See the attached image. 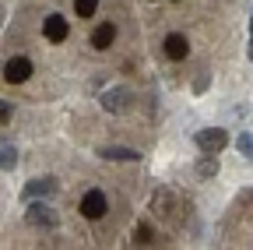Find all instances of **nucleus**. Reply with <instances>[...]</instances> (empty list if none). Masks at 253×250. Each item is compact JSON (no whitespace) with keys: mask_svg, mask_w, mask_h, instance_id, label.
<instances>
[{"mask_svg":"<svg viewBox=\"0 0 253 250\" xmlns=\"http://www.w3.org/2000/svg\"><path fill=\"white\" fill-rule=\"evenodd\" d=\"M18 162V151L14 148H0V169H14Z\"/></svg>","mask_w":253,"mask_h":250,"instance_id":"4468645a","label":"nucleus"},{"mask_svg":"<svg viewBox=\"0 0 253 250\" xmlns=\"http://www.w3.org/2000/svg\"><path fill=\"white\" fill-rule=\"evenodd\" d=\"M99 159H109V162H137L141 155L134 148H99Z\"/></svg>","mask_w":253,"mask_h":250,"instance_id":"9d476101","label":"nucleus"},{"mask_svg":"<svg viewBox=\"0 0 253 250\" xmlns=\"http://www.w3.org/2000/svg\"><path fill=\"white\" fill-rule=\"evenodd\" d=\"M214 173H218V162L211 159V155H208V159H201V162H197V176H201V180H211Z\"/></svg>","mask_w":253,"mask_h":250,"instance_id":"f8f14e48","label":"nucleus"},{"mask_svg":"<svg viewBox=\"0 0 253 250\" xmlns=\"http://www.w3.org/2000/svg\"><path fill=\"white\" fill-rule=\"evenodd\" d=\"M99 102H102L106 113H123L126 106H130V92H126V88H113V92H106Z\"/></svg>","mask_w":253,"mask_h":250,"instance_id":"423d86ee","label":"nucleus"},{"mask_svg":"<svg viewBox=\"0 0 253 250\" xmlns=\"http://www.w3.org/2000/svg\"><path fill=\"white\" fill-rule=\"evenodd\" d=\"M134 243H137V247H148V243H151V226H148V222H137V229H134Z\"/></svg>","mask_w":253,"mask_h":250,"instance_id":"ddd939ff","label":"nucleus"},{"mask_svg":"<svg viewBox=\"0 0 253 250\" xmlns=\"http://www.w3.org/2000/svg\"><path fill=\"white\" fill-rule=\"evenodd\" d=\"M236 148L246 155V159H253V134H239V141H236Z\"/></svg>","mask_w":253,"mask_h":250,"instance_id":"2eb2a0df","label":"nucleus"},{"mask_svg":"<svg viewBox=\"0 0 253 250\" xmlns=\"http://www.w3.org/2000/svg\"><path fill=\"white\" fill-rule=\"evenodd\" d=\"M113 39H116V25H113V21H102V25L91 32V46H95V50H109Z\"/></svg>","mask_w":253,"mask_h":250,"instance_id":"6e6552de","label":"nucleus"},{"mask_svg":"<svg viewBox=\"0 0 253 250\" xmlns=\"http://www.w3.org/2000/svg\"><path fill=\"white\" fill-rule=\"evenodd\" d=\"M99 11V0H74V14L78 18H95Z\"/></svg>","mask_w":253,"mask_h":250,"instance_id":"9b49d317","label":"nucleus"},{"mask_svg":"<svg viewBox=\"0 0 253 250\" xmlns=\"http://www.w3.org/2000/svg\"><path fill=\"white\" fill-rule=\"evenodd\" d=\"M11 116H14V106L0 99V123H11Z\"/></svg>","mask_w":253,"mask_h":250,"instance_id":"dca6fc26","label":"nucleus"},{"mask_svg":"<svg viewBox=\"0 0 253 250\" xmlns=\"http://www.w3.org/2000/svg\"><path fill=\"white\" fill-rule=\"evenodd\" d=\"M25 218H28V226H36V229H53V226L60 222L56 211H53V208H46V204H28Z\"/></svg>","mask_w":253,"mask_h":250,"instance_id":"20e7f679","label":"nucleus"},{"mask_svg":"<svg viewBox=\"0 0 253 250\" xmlns=\"http://www.w3.org/2000/svg\"><path fill=\"white\" fill-rule=\"evenodd\" d=\"M186 53H190V43H186V36H179V32L166 36V56H169V60H183Z\"/></svg>","mask_w":253,"mask_h":250,"instance_id":"1a4fd4ad","label":"nucleus"},{"mask_svg":"<svg viewBox=\"0 0 253 250\" xmlns=\"http://www.w3.org/2000/svg\"><path fill=\"white\" fill-rule=\"evenodd\" d=\"M32 78V60L28 56H11L7 64H4V81L7 85H21Z\"/></svg>","mask_w":253,"mask_h":250,"instance_id":"f03ea898","label":"nucleus"},{"mask_svg":"<svg viewBox=\"0 0 253 250\" xmlns=\"http://www.w3.org/2000/svg\"><path fill=\"white\" fill-rule=\"evenodd\" d=\"M246 53H250V60H253V18H250V50H246Z\"/></svg>","mask_w":253,"mask_h":250,"instance_id":"f3484780","label":"nucleus"},{"mask_svg":"<svg viewBox=\"0 0 253 250\" xmlns=\"http://www.w3.org/2000/svg\"><path fill=\"white\" fill-rule=\"evenodd\" d=\"M53 191H56V180L53 176H42V180H28L21 194H25V201H36V198H46Z\"/></svg>","mask_w":253,"mask_h":250,"instance_id":"0eeeda50","label":"nucleus"},{"mask_svg":"<svg viewBox=\"0 0 253 250\" xmlns=\"http://www.w3.org/2000/svg\"><path fill=\"white\" fill-rule=\"evenodd\" d=\"M106 208H109V204H106V194L99 191V187H91V191H88V194L81 198V215L88 218V222H95V218H102V215H106Z\"/></svg>","mask_w":253,"mask_h":250,"instance_id":"f257e3e1","label":"nucleus"},{"mask_svg":"<svg viewBox=\"0 0 253 250\" xmlns=\"http://www.w3.org/2000/svg\"><path fill=\"white\" fill-rule=\"evenodd\" d=\"M229 145V134L221 127H211V131H197V148L208 151V155H218L221 148Z\"/></svg>","mask_w":253,"mask_h":250,"instance_id":"7ed1b4c3","label":"nucleus"},{"mask_svg":"<svg viewBox=\"0 0 253 250\" xmlns=\"http://www.w3.org/2000/svg\"><path fill=\"white\" fill-rule=\"evenodd\" d=\"M42 36L49 39V43H63L71 36V21L63 18V14H49L46 21H42Z\"/></svg>","mask_w":253,"mask_h":250,"instance_id":"39448f33","label":"nucleus"}]
</instances>
